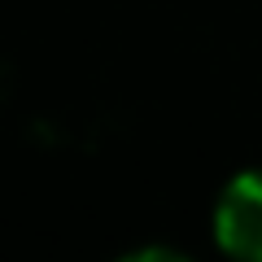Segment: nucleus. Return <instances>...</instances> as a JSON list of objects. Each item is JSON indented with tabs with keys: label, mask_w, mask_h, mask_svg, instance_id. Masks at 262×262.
<instances>
[{
	"label": "nucleus",
	"mask_w": 262,
	"mask_h": 262,
	"mask_svg": "<svg viewBox=\"0 0 262 262\" xmlns=\"http://www.w3.org/2000/svg\"><path fill=\"white\" fill-rule=\"evenodd\" d=\"M214 236L232 258L262 262V170H245L223 188L214 210Z\"/></svg>",
	"instance_id": "f257e3e1"
}]
</instances>
